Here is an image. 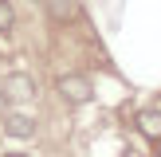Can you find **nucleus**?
I'll list each match as a JSON object with an SVG mask.
<instances>
[{"label": "nucleus", "instance_id": "1", "mask_svg": "<svg viewBox=\"0 0 161 157\" xmlns=\"http://www.w3.org/2000/svg\"><path fill=\"white\" fill-rule=\"evenodd\" d=\"M55 90H59L67 102H91V94H94L86 75H63L59 83H55Z\"/></svg>", "mask_w": 161, "mask_h": 157}, {"label": "nucleus", "instance_id": "2", "mask_svg": "<svg viewBox=\"0 0 161 157\" xmlns=\"http://www.w3.org/2000/svg\"><path fill=\"white\" fill-rule=\"evenodd\" d=\"M4 133H8V138H24V141H28V138H36V122H31L28 114H8L4 118Z\"/></svg>", "mask_w": 161, "mask_h": 157}, {"label": "nucleus", "instance_id": "3", "mask_svg": "<svg viewBox=\"0 0 161 157\" xmlns=\"http://www.w3.org/2000/svg\"><path fill=\"white\" fill-rule=\"evenodd\" d=\"M47 16L55 24H71L79 16V0H47Z\"/></svg>", "mask_w": 161, "mask_h": 157}, {"label": "nucleus", "instance_id": "4", "mask_svg": "<svg viewBox=\"0 0 161 157\" xmlns=\"http://www.w3.org/2000/svg\"><path fill=\"white\" fill-rule=\"evenodd\" d=\"M4 94H8V98H31V94H36V83H31L28 75H8Z\"/></svg>", "mask_w": 161, "mask_h": 157}, {"label": "nucleus", "instance_id": "5", "mask_svg": "<svg viewBox=\"0 0 161 157\" xmlns=\"http://www.w3.org/2000/svg\"><path fill=\"white\" fill-rule=\"evenodd\" d=\"M138 130L161 145V114H157V110H142V114H138Z\"/></svg>", "mask_w": 161, "mask_h": 157}, {"label": "nucleus", "instance_id": "6", "mask_svg": "<svg viewBox=\"0 0 161 157\" xmlns=\"http://www.w3.org/2000/svg\"><path fill=\"white\" fill-rule=\"evenodd\" d=\"M12 28H16V8L8 4V0H0V31H4V35H8V31H12Z\"/></svg>", "mask_w": 161, "mask_h": 157}, {"label": "nucleus", "instance_id": "7", "mask_svg": "<svg viewBox=\"0 0 161 157\" xmlns=\"http://www.w3.org/2000/svg\"><path fill=\"white\" fill-rule=\"evenodd\" d=\"M4 157H28V153H4Z\"/></svg>", "mask_w": 161, "mask_h": 157}]
</instances>
